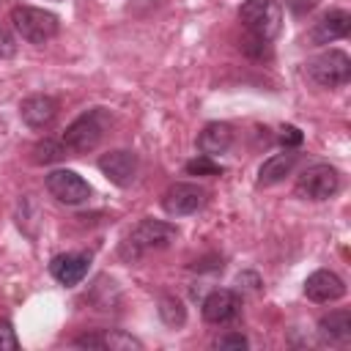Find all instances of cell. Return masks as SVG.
<instances>
[{
	"label": "cell",
	"instance_id": "cell-1",
	"mask_svg": "<svg viewBox=\"0 0 351 351\" xmlns=\"http://www.w3.org/2000/svg\"><path fill=\"white\" fill-rule=\"evenodd\" d=\"M107 123H110V118H107L104 107L85 110V112L77 115V118L66 126V132H63V145H66V151H74V154H88V151H93V148L101 143V137H104V132H107Z\"/></svg>",
	"mask_w": 351,
	"mask_h": 351
},
{
	"label": "cell",
	"instance_id": "cell-2",
	"mask_svg": "<svg viewBox=\"0 0 351 351\" xmlns=\"http://www.w3.org/2000/svg\"><path fill=\"white\" fill-rule=\"evenodd\" d=\"M178 230L170 222H159V219H143L121 244V258L123 261H137L140 255L151 252V250H162L170 241H176Z\"/></svg>",
	"mask_w": 351,
	"mask_h": 351
},
{
	"label": "cell",
	"instance_id": "cell-3",
	"mask_svg": "<svg viewBox=\"0 0 351 351\" xmlns=\"http://www.w3.org/2000/svg\"><path fill=\"white\" fill-rule=\"evenodd\" d=\"M11 22L16 33L30 44H47L49 38L58 36V27H60L55 14L36 8V5H16L11 11Z\"/></svg>",
	"mask_w": 351,
	"mask_h": 351
},
{
	"label": "cell",
	"instance_id": "cell-4",
	"mask_svg": "<svg viewBox=\"0 0 351 351\" xmlns=\"http://www.w3.org/2000/svg\"><path fill=\"white\" fill-rule=\"evenodd\" d=\"M239 19L247 27L250 36H258L263 41H271L280 33V5L274 0H247L239 8Z\"/></svg>",
	"mask_w": 351,
	"mask_h": 351
},
{
	"label": "cell",
	"instance_id": "cell-5",
	"mask_svg": "<svg viewBox=\"0 0 351 351\" xmlns=\"http://www.w3.org/2000/svg\"><path fill=\"white\" fill-rule=\"evenodd\" d=\"M307 74H310L313 82H318L324 88H337V85L348 82L351 60L343 49H329V52H321L318 58H313L307 63Z\"/></svg>",
	"mask_w": 351,
	"mask_h": 351
},
{
	"label": "cell",
	"instance_id": "cell-6",
	"mask_svg": "<svg viewBox=\"0 0 351 351\" xmlns=\"http://www.w3.org/2000/svg\"><path fill=\"white\" fill-rule=\"evenodd\" d=\"M337 189H340V176L332 165H310L296 181V192L307 200H326Z\"/></svg>",
	"mask_w": 351,
	"mask_h": 351
},
{
	"label": "cell",
	"instance_id": "cell-7",
	"mask_svg": "<svg viewBox=\"0 0 351 351\" xmlns=\"http://www.w3.org/2000/svg\"><path fill=\"white\" fill-rule=\"evenodd\" d=\"M47 189H49V195H52L55 200H60V203H66V206H77V203H85V200L90 197L88 181H85L80 173L66 170V167L52 170V173L47 176Z\"/></svg>",
	"mask_w": 351,
	"mask_h": 351
},
{
	"label": "cell",
	"instance_id": "cell-8",
	"mask_svg": "<svg viewBox=\"0 0 351 351\" xmlns=\"http://www.w3.org/2000/svg\"><path fill=\"white\" fill-rule=\"evenodd\" d=\"M137 167H140L137 154H134V151H123V148L110 151V154H104V156L99 159V170L104 173V178L112 181V184L121 186V189H126V186L134 184Z\"/></svg>",
	"mask_w": 351,
	"mask_h": 351
},
{
	"label": "cell",
	"instance_id": "cell-9",
	"mask_svg": "<svg viewBox=\"0 0 351 351\" xmlns=\"http://www.w3.org/2000/svg\"><path fill=\"white\" fill-rule=\"evenodd\" d=\"M203 200H206L203 186L181 181V184H173V186L165 192L162 206H165V211H167L170 217H186V214H195V211L203 206Z\"/></svg>",
	"mask_w": 351,
	"mask_h": 351
},
{
	"label": "cell",
	"instance_id": "cell-10",
	"mask_svg": "<svg viewBox=\"0 0 351 351\" xmlns=\"http://www.w3.org/2000/svg\"><path fill=\"white\" fill-rule=\"evenodd\" d=\"M200 313L208 324H230L241 313V299H239V293H233L228 288H217L203 299Z\"/></svg>",
	"mask_w": 351,
	"mask_h": 351
},
{
	"label": "cell",
	"instance_id": "cell-11",
	"mask_svg": "<svg viewBox=\"0 0 351 351\" xmlns=\"http://www.w3.org/2000/svg\"><path fill=\"white\" fill-rule=\"evenodd\" d=\"M88 269H90V255H85V252H63V255H55L52 263H49V274L60 285L82 282Z\"/></svg>",
	"mask_w": 351,
	"mask_h": 351
},
{
	"label": "cell",
	"instance_id": "cell-12",
	"mask_svg": "<svg viewBox=\"0 0 351 351\" xmlns=\"http://www.w3.org/2000/svg\"><path fill=\"white\" fill-rule=\"evenodd\" d=\"M343 293H346V282L329 269H318L304 280V296L313 302H321V304L337 302Z\"/></svg>",
	"mask_w": 351,
	"mask_h": 351
},
{
	"label": "cell",
	"instance_id": "cell-13",
	"mask_svg": "<svg viewBox=\"0 0 351 351\" xmlns=\"http://www.w3.org/2000/svg\"><path fill=\"white\" fill-rule=\"evenodd\" d=\"M19 115L22 121L30 126V129H44L55 121L58 115V101L52 96H44V93H36V96H27L22 104H19Z\"/></svg>",
	"mask_w": 351,
	"mask_h": 351
},
{
	"label": "cell",
	"instance_id": "cell-14",
	"mask_svg": "<svg viewBox=\"0 0 351 351\" xmlns=\"http://www.w3.org/2000/svg\"><path fill=\"white\" fill-rule=\"evenodd\" d=\"M351 30V16L346 11H329L326 16H321L315 22V27L310 30V44H332L337 38H346Z\"/></svg>",
	"mask_w": 351,
	"mask_h": 351
},
{
	"label": "cell",
	"instance_id": "cell-15",
	"mask_svg": "<svg viewBox=\"0 0 351 351\" xmlns=\"http://www.w3.org/2000/svg\"><path fill=\"white\" fill-rule=\"evenodd\" d=\"M318 335L326 343H337L346 346L351 340V313L348 310H332L326 315H321L318 321Z\"/></svg>",
	"mask_w": 351,
	"mask_h": 351
},
{
	"label": "cell",
	"instance_id": "cell-16",
	"mask_svg": "<svg viewBox=\"0 0 351 351\" xmlns=\"http://www.w3.org/2000/svg\"><path fill=\"white\" fill-rule=\"evenodd\" d=\"M74 346H80V348H115V351H121V348H143V343L137 340V337H132V335H123V332H90V335H80L77 340H74Z\"/></svg>",
	"mask_w": 351,
	"mask_h": 351
},
{
	"label": "cell",
	"instance_id": "cell-17",
	"mask_svg": "<svg viewBox=\"0 0 351 351\" xmlns=\"http://www.w3.org/2000/svg\"><path fill=\"white\" fill-rule=\"evenodd\" d=\"M233 143V129L230 123H208L203 126V132L197 134V148L206 154V156H217V154H225Z\"/></svg>",
	"mask_w": 351,
	"mask_h": 351
},
{
	"label": "cell",
	"instance_id": "cell-18",
	"mask_svg": "<svg viewBox=\"0 0 351 351\" xmlns=\"http://www.w3.org/2000/svg\"><path fill=\"white\" fill-rule=\"evenodd\" d=\"M296 162H299V154L291 151V148H285L282 154L269 156L261 165V170H258V184H277V181H282L296 167Z\"/></svg>",
	"mask_w": 351,
	"mask_h": 351
},
{
	"label": "cell",
	"instance_id": "cell-19",
	"mask_svg": "<svg viewBox=\"0 0 351 351\" xmlns=\"http://www.w3.org/2000/svg\"><path fill=\"white\" fill-rule=\"evenodd\" d=\"M63 156H66L63 140H49V137H44V140L36 143V148H33V162H38V165H49V162H58V159H63Z\"/></svg>",
	"mask_w": 351,
	"mask_h": 351
},
{
	"label": "cell",
	"instance_id": "cell-20",
	"mask_svg": "<svg viewBox=\"0 0 351 351\" xmlns=\"http://www.w3.org/2000/svg\"><path fill=\"white\" fill-rule=\"evenodd\" d=\"M159 315L167 326H181L186 321V310L176 296H162L159 299Z\"/></svg>",
	"mask_w": 351,
	"mask_h": 351
},
{
	"label": "cell",
	"instance_id": "cell-21",
	"mask_svg": "<svg viewBox=\"0 0 351 351\" xmlns=\"http://www.w3.org/2000/svg\"><path fill=\"white\" fill-rule=\"evenodd\" d=\"M186 173H189V176H219V173H222V167H219L217 162H211V156L200 154L197 159L186 162Z\"/></svg>",
	"mask_w": 351,
	"mask_h": 351
},
{
	"label": "cell",
	"instance_id": "cell-22",
	"mask_svg": "<svg viewBox=\"0 0 351 351\" xmlns=\"http://www.w3.org/2000/svg\"><path fill=\"white\" fill-rule=\"evenodd\" d=\"M19 348V340H16V332L8 321H0V351H16Z\"/></svg>",
	"mask_w": 351,
	"mask_h": 351
},
{
	"label": "cell",
	"instance_id": "cell-23",
	"mask_svg": "<svg viewBox=\"0 0 351 351\" xmlns=\"http://www.w3.org/2000/svg\"><path fill=\"white\" fill-rule=\"evenodd\" d=\"M241 49H244L247 55H252V58H263V55H266V49H269V41H263V38H258V36H250V33H247V38L241 41Z\"/></svg>",
	"mask_w": 351,
	"mask_h": 351
},
{
	"label": "cell",
	"instance_id": "cell-24",
	"mask_svg": "<svg viewBox=\"0 0 351 351\" xmlns=\"http://www.w3.org/2000/svg\"><path fill=\"white\" fill-rule=\"evenodd\" d=\"M247 346L250 343H247V337L241 332H228V335L214 340V348H247Z\"/></svg>",
	"mask_w": 351,
	"mask_h": 351
},
{
	"label": "cell",
	"instance_id": "cell-25",
	"mask_svg": "<svg viewBox=\"0 0 351 351\" xmlns=\"http://www.w3.org/2000/svg\"><path fill=\"white\" fill-rule=\"evenodd\" d=\"M280 143L285 148H296V145H302V132L296 126H282L280 129Z\"/></svg>",
	"mask_w": 351,
	"mask_h": 351
},
{
	"label": "cell",
	"instance_id": "cell-26",
	"mask_svg": "<svg viewBox=\"0 0 351 351\" xmlns=\"http://www.w3.org/2000/svg\"><path fill=\"white\" fill-rule=\"evenodd\" d=\"M315 5H318V0H285V8H288L293 16H304V14H310Z\"/></svg>",
	"mask_w": 351,
	"mask_h": 351
},
{
	"label": "cell",
	"instance_id": "cell-27",
	"mask_svg": "<svg viewBox=\"0 0 351 351\" xmlns=\"http://www.w3.org/2000/svg\"><path fill=\"white\" fill-rule=\"evenodd\" d=\"M14 52H16V41H14V36L0 25V60H3V58H14Z\"/></svg>",
	"mask_w": 351,
	"mask_h": 351
}]
</instances>
